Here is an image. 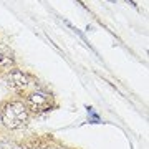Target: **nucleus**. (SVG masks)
<instances>
[{
    "label": "nucleus",
    "mask_w": 149,
    "mask_h": 149,
    "mask_svg": "<svg viewBox=\"0 0 149 149\" xmlns=\"http://www.w3.org/2000/svg\"><path fill=\"white\" fill-rule=\"evenodd\" d=\"M0 116L2 123L5 124L8 129H18L25 126L28 121V109L27 106L20 101H10L5 103L2 109H0Z\"/></svg>",
    "instance_id": "obj_1"
},
{
    "label": "nucleus",
    "mask_w": 149,
    "mask_h": 149,
    "mask_svg": "<svg viewBox=\"0 0 149 149\" xmlns=\"http://www.w3.org/2000/svg\"><path fill=\"white\" fill-rule=\"evenodd\" d=\"M27 108H30L35 113L48 111L52 108V96L47 95V93H42V91L32 93V95L27 96Z\"/></svg>",
    "instance_id": "obj_2"
},
{
    "label": "nucleus",
    "mask_w": 149,
    "mask_h": 149,
    "mask_svg": "<svg viewBox=\"0 0 149 149\" xmlns=\"http://www.w3.org/2000/svg\"><path fill=\"white\" fill-rule=\"evenodd\" d=\"M8 85L15 90H25L30 83H28V76L20 70H12L8 74Z\"/></svg>",
    "instance_id": "obj_3"
},
{
    "label": "nucleus",
    "mask_w": 149,
    "mask_h": 149,
    "mask_svg": "<svg viewBox=\"0 0 149 149\" xmlns=\"http://www.w3.org/2000/svg\"><path fill=\"white\" fill-rule=\"evenodd\" d=\"M12 66H13V58L0 47V68L7 70V68H12Z\"/></svg>",
    "instance_id": "obj_4"
},
{
    "label": "nucleus",
    "mask_w": 149,
    "mask_h": 149,
    "mask_svg": "<svg viewBox=\"0 0 149 149\" xmlns=\"http://www.w3.org/2000/svg\"><path fill=\"white\" fill-rule=\"evenodd\" d=\"M128 2H129V3H131L133 7H136V3H134V0H128Z\"/></svg>",
    "instance_id": "obj_5"
}]
</instances>
